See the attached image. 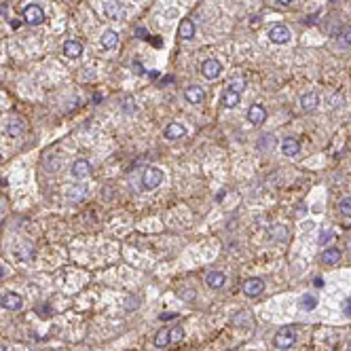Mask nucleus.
<instances>
[{
    "mask_svg": "<svg viewBox=\"0 0 351 351\" xmlns=\"http://www.w3.org/2000/svg\"><path fill=\"white\" fill-rule=\"evenodd\" d=\"M277 5H282V7H290V5H294V0H275Z\"/></svg>",
    "mask_w": 351,
    "mask_h": 351,
    "instance_id": "nucleus-30",
    "label": "nucleus"
},
{
    "mask_svg": "<svg viewBox=\"0 0 351 351\" xmlns=\"http://www.w3.org/2000/svg\"><path fill=\"white\" fill-rule=\"evenodd\" d=\"M100 45L104 51H112V49H117L119 47V34L115 30H106L102 34V40H100Z\"/></svg>",
    "mask_w": 351,
    "mask_h": 351,
    "instance_id": "nucleus-13",
    "label": "nucleus"
},
{
    "mask_svg": "<svg viewBox=\"0 0 351 351\" xmlns=\"http://www.w3.org/2000/svg\"><path fill=\"white\" fill-rule=\"evenodd\" d=\"M186 136V127L182 123H170L165 127V138L167 140H180V138H184Z\"/></svg>",
    "mask_w": 351,
    "mask_h": 351,
    "instance_id": "nucleus-16",
    "label": "nucleus"
},
{
    "mask_svg": "<svg viewBox=\"0 0 351 351\" xmlns=\"http://www.w3.org/2000/svg\"><path fill=\"white\" fill-rule=\"evenodd\" d=\"M197 34V25H195L193 19H182L178 25V38L182 40H193V36Z\"/></svg>",
    "mask_w": 351,
    "mask_h": 351,
    "instance_id": "nucleus-12",
    "label": "nucleus"
},
{
    "mask_svg": "<svg viewBox=\"0 0 351 351\" xmlns=\"http://www.w3.org/2000/svg\"><path fill=\"white\" fill-rule=\"evenodd\" d=\"M301 106L303 110H315L319 106V95L317 91H307L301 95Z\"/></svg>",
    "mask_w": 351,
    "mask_h": 351,
    "instance_id": "nucleus-14",
    "label": "nucleus"
},
{
    "mask_svg": "<svg viewBox=\"0 0 351 351\" xmlns=\"http://www.w3.org/2000/svg\"><path fill=\"white\" fill-rule=\"evenodd\" d=\"M227 89L237 91V93H244L246 91V78H233L229 85H227Z\"/></svg>",
    "mask_w": 351,
    "mask_h": 351,
    "instance_id": "nucleus-24",
    "label": "nucleus"
},
{
    "mask_svg": "<svg viewBox=\"0 0 351 351\" xmlns=\"http://www.w3.org/2000/svg\"><path fill=\"white\" fill-rule=\"evenodd\" d=\"M339 209H341V214H343L345 218H351V197H345V199H341V203H339Z\"/></svg>",
    "mask_w": 351,
    "mask_h": 351,
    "instance_id": "nucleus-26",
    "label": "nucleus"
},
{
    "mask_svg": "<svg viewBox=\"0 0 351 351\" xmlns=\"http://www.w3.org/2000/svg\"><path fill=\"white\" fill-rule=\"evenodd\" d=\"M294 343H296V332H294V328H290V326H284L282 330H277L275 339H273V345L282 351L290 349Z\"/></svg>",
    "mask_w": 351,
    "mask_h": 351,
    "instance_id": "nucleus-2",
    "label": "nucleus"
},
{
    "mask_svg": "<svg viewBox=\"0 0 351 351\" xmlns=\"http://www.w3.org/2000/svg\"><path fill=\"white\" fill-rule=\"evenodd\" d=\"M23 19H25V23H30V25H40L45 21V9L40 5H36V3L28 5L23 9Z\"/></svg>",
    "mask_w": 351,
    "mask_h": 351,
    "instance_id": "nucleus-4",
    "label": "nucleus"
},
{
    "mask_svg": "<svg viewBox=\"0 0 351 351\" xmlns=\"http://www.w3.org/2000/svg\"><path fill=\"white\" fill-rule=\"evenodd\" d=\"M104 15L108 19H119V17H123V11L115 0H108V3H104Z\"/></svg>",
    "mask_w": 351,
    "mask_h": 351,
    "instance_id": "nucleus-20",
    "label": "nucleus"
},
{
    "mask_svg": "<svg viewBox=\"0 0 351 351\" xmlns=\"http://www.w3.org/2000/svg\"><path fill=\"white\" fill-rule=\"evenodd\" d=\"M282 152L286 154V157H294V154L301 152V142L296 138H286L282 140Z\"/></svg>",
    "mask_w": 351,
    "mask_h": 351,
    "instance_id": "nucleus-18",
    "label": "nucleus"
},
{
    "mask_svg": "<svg viewBox=\"0 0 351 351\" xmlns=\"http://www.w3.org/2000/svg\"><path fill=\"white\" fill-rule=\"evenodd\" d=\"M328 239H332V231L330 229H321V233H319V244L324 246Z\"/></svg>",
    "mask_w": 351,
    "mask_h": 351,
    "instance_id": "nucleus-28",
    "label": "nucleus"
},
{
    "mask_svg": "<svg viewBox=\"0 0 351 351\" xmlns=\"http://www.w3.org/2000/svg\"><path fill=\"white\" fill-rule=\"evenodd\" d=\"M23 131H25V121H21V119H11L7 123V136L9 138H19V136H23Z\"/></svg>",
    "mask_w": 351,
    "mask_h": 351,
    "instance_id": "nucleus-15",
    "label": "nucleus"
},
{
    "mask_svg": "<svg viewBox=\"0 0 351 351\" xmlns=\"http://www.w3.org/2000/svg\"><path fill=\"white\" fill-rule=\"evenodd\" d=\"M148 74H150V78H159V76H161V74L157 72V70H152V72H148Z\"/></svg>",
    "mask_w": 351,
    "mask_h": 351,
    "instance_id": "nucleus-31",
    "label": "nucleus"
},
{
    "mask_svg": "<svg viewBox=\"0 0 351 351\" xmlns=\"http://www.w3.org/2000/svg\"><path fill=\"white\" fill-rule=\"evenodd\" d=\"M3 273H5V271H3V266H0V277H3Z\"/></svg>",
    "mask_w": 351,
    "mask_h": 351,
    "instance_id": "nucleus-32",
    "label": "nucleus"
},
{
    "mask_svg": "<svg viewBox=\"0 0 351 351\" xmlns=\"http://www.w3.org/2000/svg\"><path fill=\"white\" fill-rule=\"evenodd\" d=\"M248 121L252 125H262L266 121V108L262 104H252L248 108Z\"/></svg>",
    "mask_w": 351,
    "mask_h": 351,
    "instance_id": "nucleus-8",
    "label": "nucleus"
},
{
    "mask_svg": "<svg viewBox=\"0 0 351 351\" xmlns=\"http://www.w3.org/2000/svg\"><path fill=\"white\" fill-rule=\"evenodd\" d=\"M224 282H227V275H224L222 271H209V273L205 275V284H207L209 288H214V290L222 288Z\"/></svg>",
    "mask_w": 351,
    "mask_h": 351,
    "instance_id": "nucleus-17",
    "label": "nucleus"
},
{
    "mask_svg": "<svg viewBox=\"0 0 351 351\" xmlns=\"http://www.w3.org/2000/svg\"><path fill=\"white\" fill-rule=\"evenodd\" d=\"M0 307L7 309V311H19L23 307V299L19 296L17 292H3V296H0Z\"/></svg>",
    "mask_w": 351,
    "mask_h": 351,
    "instance_id": "nucleus-5",
    "label": "nucleus"
},
{
    "mask_svg": "<svg viewBox=\"0 0 351 351\" xmlns=\"http://www.w3.org/2000/svg\"><path fill=\"white\" fill-rule=\"evenodd\" d=\"M64 55L68 60H78L80 55H83V45H80V40L76 38H70L64 43Z\"/></svg>",
    "mask_w": 351,
    "mask_h": 351,
    "instance_id": "nucleus-11",
    "label": "nucleus"
},
{
    "mask_svg": "<svg viewBox=\"0 0 351 351\" xmlns=\"http://www.w3.org/2000/svg\"><path fill=\"white\" fill-rule=\"evenodd\" d=\"M299 305H301V309H305V311H313L317 307V296H313V294H303Z\"/></svg>",
    "mask_w": 351,
    "mask_h": 351,
    "instance_id": "nucleus-21",
    "label": "nucleus"
},
{
    "mask_svg": "<svg viewBox=\"0 0 351 351\" xmlns=\"http://www.w3.org/2000/svg\"><path fill=\"white\" fill-rule=\"evenodd\" d=\"M163 180H165L163 170H159V167H148V170L144 172V176H142V188L144 191H154V188H159L163 184Z\"/></svg>",
    "mask_w": 351,
    "mask_h": 351,
    "instance_id": "nucleus-1",
    "label": "nucleus"
},
{
    "mask_svg": "<svg viewBox=\"0 0 351 351\" xmlns=\"http://www.w3.org/2000/svg\"><path fill=\"white\" fill-rule=\"evenodd\" d=\"M341 38H343V43L351 47V25H345L343 28V32H341Z\"/></svg>",
    "mask_w": 351,
    "mask_h": 351,
    "instance_id": "nucleus-27",
    "label": "nucleus"
},
{
    "mask_svg": "<svg viewBox=\"0 0 351 351\" xmlns=\"http://www.w3.org/2000/svg\"><path fill=\"white\" fill-rule=\"evenodd\" d=\"M201 74H203L207 80H216V78L222 74V64H220L216 58H207V60L201 64Z\"/></svg>",
    "mask_w": 351,
    "mask_h": 351,
    "instance_id": "nucleus-6",
    "label": "nucleus"
},
{
    "mask_svg": "<svg viewBox=\"0 0 351 351\" xmlns=\"http://www.w3.org/2000/svg\"><path fill=\"white\" fill-rule=\"evenodd\" d=\"M262 290H264V282L260 277H250V279H246V282H244V294H246V296H250V299L260 296Z\"/></svg>",
    "mask_w": 351,
    "mask_h": 351,
    "instance_id": "nucleus-7",
    "label": "nucleus"
},
{
    "mask_svg": "<svg viewBox=\"0 0 351 351\" xmlns=\"http://www.w3.org/2000/svg\"><path fill=\"white\" fill-rule=\"evenodd\" d=\"M184 100H186L188 104H201V102L205 100L203 87H201V85H188V87L184 89Z\"/></svg>",
    "mask_w": 351,
    "mask_h": 351,
    "instance_id": "nucleus-9",
    "label": "nucleus"
},
{
    "mask_svg": "<svg viewBox=\"0 0 351 351\" xmlns=\"http://www.w3.org/2000/svg\"><path fill=\"white\" fill-rule=\"evenodd\" d=\"M321 260H324L326 264H336L341 260V250H336V248H328L324 254H321Z\"/></svg>",
    "mask_w": 351,
    "mask_h": 351,
    "instance_id": "nucleus-22",
    "label": "nucleus"
},
{
    "mask_svg": "<svg viewBox=\"0 0 351 351\" xmlns=\"http://www.w3.org/2000/svg\"><path fill=\"white\" fill-rule=\"evenodd\" d=\"M154 345H157L159 349H163V347L170 345V330H167V328L159 330V332H157V336H154Z\"/></svg>",
    "mask_w": 351,
    "mask_h": 351,
    "instance_id": "nucleus-23",
    "label": "nucleus"
},
{
    "mask_svg": "<svg viewBox=\"0 0 351 351\" xmlns=\"http://www.w3.org/2000/svg\"><path fill=\"white\" fill-rule=\"evenodd\" d=\"M343 311H345L347 315H351V296H347V299L343 301Z\"/></svg>",
    "mask_w": 351,
    "mask_h": 351,
    "instance_id": "nucleus-29",
    "label": "nucleus"
},
{
    "mask_svg": "<svg viewBox=\"0 0 351 351\" xmlns=\"http://www.w3.org/2000/svg\"><path fill=\"white\" fill-rule=\"evenodd\" d=\"M239 102H241V93L224 87V93H222V106L224 108H235V106H239Z\"/></svg>",
    "mask_w": 351,
    "mask_h": 351,
    "instance_id": "nucleus-19",
    "label": "nucleus"
},
{
    "mask_svg": "<svg viewBox=\"0 0 351 351\" xmlns=\"http://www.w3.org/2000/svg\"><path fill=\"white\" fill-rule=\"evenodd\" d=\"M0 163H3V154H0Z\"/></svg>",
    "mask_w": 351,
    "mask_h": 351,
    "instance_id": "nucleus-33",
    "label": "nucleus"
},
{
    "mask_svg": "<svg viewBox=\"0 0 351 351\" xmlns=\"http://www.w3.org/2000/svg\"><path fill=\"white\" fill-rule=\"evenodd\" d=\"M72 176H74L76 180L89 178V176H91V163H89L87 159H76V161L72 163Z\"/></svg>",
    "mask_w": 351,
    "mask_h": 351,
    "instance_id": "nucleus-10",
    "label": "nucleus"
},
{
    "mask_svg": "<svg viewBox=\"0 0 351 351\" xmlns=\"http://www.w3.org/2000/svg\"><path fill=\"white\" fill-rule=\"evenodd\" d=\"M182 339H184V330H182V326H176V328L170 330V345H176Z\"/></svg>",
    "mask_w": 351,
    "mask_h": 351,
    "instance_id": "nucleus-25",
    "label": "nucleus"
},
{
    "mask_svg": "<svg viewBox=\"0 0 351 351\" xmlns=\"http://www.w3.org/2000/svg\"><path fill=\"white\" fill-rule=\"evenodd\" d=\"M269 40L273 45H288L290 40H292V32H290V28L284 25V23H277L273 25L271 30H269Z\"/></svg>",
    "mask_w": 351,
    "mask_h": 351,
    "instance_id": "nucleus-3",
    "label": "nucleus"
}]
</instances>
